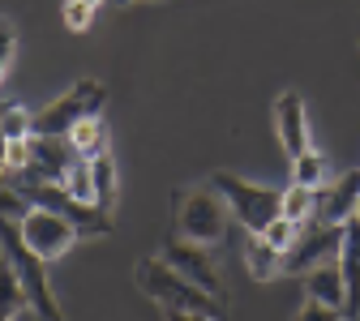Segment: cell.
Instances as JSON below:
<instances>
[{"mask_svg":"<svg viewBox=\"0 0 360 321\" xmlns=\"http://www.w3.org/2000/svg\"><path fill=\"white\" fill-rule=\"evenodd\" d=\"M5 261L18 270V279H22V287H26L34 313H39V317H48V321H60V308H56L52 287H48V274H43V257L26 244L22 227H18L13 218H5Z\"/></svg>","mask_w":360,"mask_h":321,"instance_id":"obj_5","label":"cell"},{"mask_svg":"<svg viewBox=\"0 0 360 321\" xmlns=\"http://www.w3.org/2000/svg\"><path fill=\"white\" fill-rule=\"evenodd\" d=\"M5 189L22 193L30 206H43V210H52L60 218H69L77 227V236H103L112 232V210L95 206V202H82L73 197L65 185H48V180H18V176H5Z\"/></svg>","mask_w":360,"mask_h":321,"instance_id":"obj_2","label":"cell"},{"mask_svg":"<svg viewBox=\"0 0 360 321\" xmlns=\"http://www.w3.org/2000/svg\"><path fill=\"white\" fill-rule=\"evenodd\" d=\"M30 120L34 116H26V112H18V107H5V137H26V129H30Z\"/></svg>","mask_w":360,"mask_h":321,"instance_id":"obj_23","label":"cell"},{"mask_svg":"<svg viewBox=\"0 0 360 321\" xmlns=\"http://www.w3.org/2000/svg\"><path fill=\"white\" fill-rule=\"evenodd\" d=\"M228 214H232V206L223 202V193L214 185L176 193V232L193 244H206V249L223 244V236H228Z\"/></svg>","mask_w":360,"mask_h":321,"instance_id":"obj_3","label":"cell"},{"mask_svg":"<svg viewBox=\"0 0 360 321\" xmlns=\"http://www.w3.org/2000/svg\"><path fill=\"white\" fill-rule=\"evenodd\" d=\"M120 5H129V0H120Z\"/></svg>","mask_w":360,"mask_h":321,"instance_id":"obj_28","label":"cell"},{"mask_svg":"<svg viewBox=\"0 0 360 321\" xmlns=\"http://www.w3.org/2000/svg\"><path fill=\"white\" fill-rule=\"evenodd\" d=\"M356 218H360V202H356Z\"/></svg>","mask_w":360,"mask_h":321,"instance_id":"obj_27","label":"cell"},{"mask_svg":"<svg viewBox=\"0 0 360 321\" xmlns=\"http://www.w3.org/2000/svg\"><path fill=\"white\" fill-rule=\"evenodd\" d=\"M82 5H99V0H82Z\"/></svg>","mask_w":360,"mask_h":321,"instance_id":"obj_26","label":"cell"},{"mask_svg":"<svg viewBox=\"0 0 360 321\" xmlns=\"http://www.w3.org/2000/svg\"><path fill=\"white\" fill-rule=\"evenodd\" d=\"M0 291H5V308H0V313H5V317H18L22 313V304L30 300L26 296V287H22V279H18V270L5 261V270H0Z\"/></svg>","mask_w":360,"mask_h":321,"instance_id":"obj_18","label":"cell"},{"mask_svg":"<svg viewBox=\"0 0 360 321\" xmlns=\"http://www.w3.org/2000/svg\"><path fill=\"white\" fill-rule=\"evenodd\" d=\"M133 279H138V287L155 300V304H163L172 317H210V321H219L223 313V304H228V296H214V291H206V287H198V283H189L180 270H172L163 257L155 261V257H142L138 266H133Z\"/></svg>","mask_w":360,"mask_h":321,"instance_id":"obj_1","label":"cell"},{"mask_svg":"<svg viewBox=\"0 0 360 321\" xmlns=\"http://www.w3.org/2000/svg\"><path fill=\"white\" fill-rule=\"evenodd\" d=\"M69 137H73V146H77L86 159L108 155V142H103V124H99V116H95V120H86V124H77Z\"/></svg>","mask_w":360,"mask_h":321,"instance_id":"obj_16","label":"cell"},{"mask_svg":"<svg viewBox=\"0 0 360 321\" xmlns=\"http://www.w3.org/2000/svg\"><path fill=\"white\" fill-rule=\"evenodd\" d=\"M210 185L223 193V202L232 206V214L249 227V232H266V227L283 214V193H275V189L245 185V180H236V176H228V171H214Z\"/></svg>","mask_w":360,"mask_h":321,"instance_id":"obj_6","label":"cell"},{"mask_svg":"<svg viewBox=\"0 0 360 321\" xmlns=\"http://www.w3.org/2000/svg\"><path fill=\"white\" fill-rule=\"evenodd\" d=\"M304 283H309V296H318L326 308L343 313V304H347V287H343V270H339L335 261H322V266L304 270Z\"/></svg>","mask_w":360,"mask_h":321,"instance_id":"obj_14","label":"cell"},{"mask_svg":"<svg viewBox=\"0 0 360 321\" xmlns=\"http://www.w3.org/2000/svg\"><path fill=\"white\" fill-rule=\"evenodd\" d=\"M283 218H292V223H304V218H313V189H304V185H292V189L283 193Z\"/></svg>","mask_w":360,"mask_h":321,"instance_id":"obj_19","label":"cell"},{"mask_svg":"<svg viewBox=\"0 0 360 321\" xmlns=\"http://www.w3.org/2000/svg\"><path fill=\"white\" fill-rule=\"evenodd\" d=\"M163 261H167L172 270H180L189 283H198V287L223 296L219 274H214V261H210L206 244H193V240H185V236H180V240H167V244H163Z\"/></svg>","mask_w":360,"mask_h":321,"instance_id":"obj_10","label":"cell"},{"mask_svg":"<svg viewBox=\"0 0 360 321\" xmlns=\"http://www.w3.org/2000/svg\"><path fill=\"white\" fill-rule=\"evenodd\" d=\"M90 167H95V202H99L103 210H112V202H116V171H112V159L99 155V159H90Z\"/></svg>","mask_w":360,"mask_h":321,"instance_id":"obj_17","label":"cell"},{"mask_svg":"<svg viewBox=\"0 0 360 321\" xmlns=\"http://www.w3.org/2000/svg\"><path fill=\"white\" fill-rule=\"evenodd\" d=\"M339 270H343V287H347V304H343V317H360V218H356V214L343 223Z\"/></svg>","mask_w":360,"mask_h":321,"instance_id":"obj_12","label":"cell"},{"mask_svg":"<svg viewBox=\"0 0 360 321\" xmlns=\"http://www.w3.org/2000/svg\"><path fill=\"white\" fill-rule=\"evenodd\" d=\"M103 99H108V90L99 81H77L69 95H60L52 107H43L30 120V133H39V137H69L77 124L95 120L103 112Z\"/></svg>","mask_w":360,"mask_h":321,"instance_id":"obj_4","label":"cell"},{"mask_svg":"<svg viewBox=\"0 0 360 321\" xmlns=\"http://www.w3.org/2000/svg\"><path fill=\"white\" fill-rule=\"evenodd\" d=\"M86 159L77 146H73V137H30V163L22 171H5V176H18V180H48V185H65L73 163Z\"/></svg>","mask_w":360,"mask_h":321,"instance_id":"obj_8","label":"cell"},{"mask_svg":"<svg viewBox=\"0 0 360 321\" xmlns=\"http://www.w3.org/2000/svg\"><path fill=\"white\" fill-rule=\"evenodd\" d=\"M90 18H95V5H82V0H69L65 5V26L69 30H86Z\"/></svg>","mask_w":360,"mask_h":321,"instance_id":"obj_22","label":"cell"},{"mask_svg":"<svg viewBox=\"0 0 360 321\" xmlns=\"http://www.w3.org/2000/svg\"><path fill=\"white\" fill-rule=\"evenodd\" d=\"M318 317H335V308H326L318 296H309V300H304V308H300V321H318Z\"/></svg>","mask_w":360,"mask_h":321,"instance_id":"obj_24","label":"cell"},{"mask_svg":"<svg viewBox=\"0 0 360 321\" xmlns=\"http://www.w3.org/2000/svg\"><path fill=\"white\" fill-rule=\"evenodd\" d=\"M296 227H300V223H292V218H283V214H279V218L270 223V227H266L262 236H266L270 244H275V249H288V244L296 240Z\"/></svg>","mask_w":360,"mask_h":321,"instance_id":"obj_21","label":"cell"},{"mask_svg":"<svg viewBox=\"0 0 360 321\" xmlns=\"http://www.w3.org/2000/svg\"><path fill=\"white\" fill-rule=\"evenodd\" d=\"M356 202H360V171H347L339 185L313 189V218H322V223H347L356 214Z\"/></svg>","mask_w":360,"mask_h":321,"instance_id":"obj_11","label":"cell"},{"mask_svg":"<svg viewBox=\"0 0 360 321\" xmlns=\"http://www.w3.org/2000/svg\"><path fill=\"white\" fill-rule=\"evenodd\" d=\"M9 52H13V26H5V39H0V73H9Z\"/></svg>","mask_w":360,"mask_h":321,"instance_id":"obj_25","label":"cell"},{"mask_svg":"<svg viewBox=\"0 0 360 321\" xmlns=\"http://www.w3.org/2000/svg\"><path fill=\"white\" fill-rule=\"evenodd\" d=\"M339 249H343V223L304 218L296 227V240L283 249V274H304L322 261H339Z\"/></svg>","mask_w":360,"mask_h":321,"instance_id":"obj_7","label":"cell"},{"mask_svg":"<svg viewBox=\"0 0 360 321\" xmlns=\"http://www.w3.org/2000/svg\"><path fill=\"white\" fill-rule=\"evenodd\" d=\"M275 120H279V137H283L288 159H300V155L309 150V137H304V103H300L296 90L279 95V103H275Z\"/></svg>","mask_w":360,"mask_h":321,"instance_id":"obj_13","label":"cell"},{"mask_svg":"<svg viewBox=\"0 0 360 321\" xmlns=\"http://www.w3.org/2000/svg\"><path fill=\"white\" fill-rule=\"evenodd\" d=\"M245 261L253 270V279H275V274H283V249H275L262 232H253V240L245 244Z\"/></svg>","mask_w":360,"mask_h":321,"instance_id":"obj_15","label":"cell"},{"mask_svg":"<svg viewBox=\"0 0 360 321\" xmlns=\"http://www.w3.org/2000/svg\"><path fill=\"white\" fill-rule=\"evenodd\" d=\"M296 163V185H304V189H322V180H326V163L313 155V150H304L300 159H292Z\"/></svg>","mask_w":360,"mask_h":321,"instance_id":"obj_20","label":"cell"},{"mask_svg":"<svg viewBox=\"0 0 360 321\" xmlns=\"http://www.w3.org/2000/svg\"><path fill=\"white\" fill-rule=\"evenodd\" d=\"M22 236H26V244L43 257V261H52V257H60V253H69V244H73V236H77V227L69 223V218H60V214H52V210H30V214H22Z\"/></svg>","mask_w":360,"mask_h":321,"instance_id":"obj_9","label":"cell"}]
</instances>
